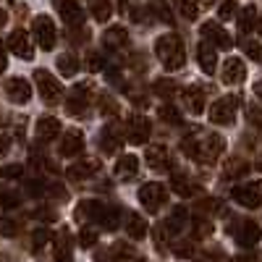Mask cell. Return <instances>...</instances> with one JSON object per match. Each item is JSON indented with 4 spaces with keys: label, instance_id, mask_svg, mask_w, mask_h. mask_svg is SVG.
Wrapping results in <instances>:
<instances>
[{
    "label": "cell",
    "instance_id": "obj_28",
    "mask_svg": "<svg viewBox=\"0 0 262 262\" xmlns=\"http://www.w3.org/2000/svg\"><path fill=\"white\" fill-rule=\"evenodd\" d=\"M55 259L58 262H71V236L69 231H60L55 238Z\"/></svg>",
    "mask_w": 262,
    "mask_h": 262
},
{
    "label": "cell",
    "instance_id": "obj_16",
    "mask_svg": "<svg viewBox=\"0 0 262 262\" xmlns=\"http://www.w3.org/2000/svg\"><path fill=\"white\" fill-rule=\"evenodd\" d=\"M6 95H8V100L11 102H16V105H27L29 100H32V86H29V81L27 79H8L6 81Z\"/></svg>",
    "mask_w": 262,
    "mask_h": 262
},
{
    "label": "cell",
    "instance_id": "obj_22",
    "mask_svg": "<svg viewBox=\"0 0 262 262\" xmlns=\"http://www.w3.org/2000/svg\"><path fill=\"white\" fill-rule=\"evenodd\" d=\"M97 170H100L97 160H84V163H76V165L69 168V179L71 181H86V179L97 176Z\"/></svg>",
    "mask_w": 262,
    "mask_h": 262
},
{
    "label": "cell",
    "instance_id": "obj_42",
    "mask_svg": "<svg viewBox=\"0 0 262 262\" xmlns=\"http://www.w3.org/2000/svg\"><path fill=\"white\" fill-rule=\"evenodd\" d=\"M233 11H236V3H233V0H223V3L217 6V18L228 21V18L233 16Z\"/></svg>",
    "mask_w": 262,
    "mask_h": 262
},
{
    "label": "cell",
    "instance_id": "obj_31",
    "mask_svg": "<svg viewBox=\"0 0 262 262\" xmlns=\"http://www.w3.org/2000/svg\"><path fill=\"white\" fill-rule=\"evenodd\" d=\"M86 6H90L92 16L97 21H107L113 16V6H111V0H86Z\"/></svg>",
    "mask_w": 262,
    "mask_h": 262
},
{
    "label": "cell",
    "instance_id": "obj_53",
    "mask_svg": "<svg viewBox=\"0 0 262 262\" xmlns=\"http://www.w3.org/2000/svg\"><path fill=\"white\" fill-rule=\"evenodd\" d=\"M254 95L262 100V81H257V84H254Z\"/></svg>",
    "mask_w": 262,
    "mask_h": 262
},
{
    "label": "cell",
    "instance_id": "obj_49",
    "mask_svg": "<svg viewBox=\"0 0 262 262\" xmlns=\"http://www.w3.org/2000/svg\"><path fill=\"white\" fill-rule=\"evenodd\" d=\"M27 191H29V194H34V196H37V194H42V181H29V184H27Z\"/></svg>",
    "mask_w": 262,
    "mask_h": 262
},
{
    "label": "cell",
    "instance_id": "obj_33",
    "mask_svg": "<svg viewBox=\"0 0 262 262\" xmlns=\"http://www.w3.org/2000/svg\"><path fill=\"white\" fill-rule=\"evenodd\" d=\"M249 173V163L244 158H231L226 163V179H238V176H247Z\"/></svg>",
    "mask_w": 262,
    "mask_h": 262
},
{
    "label": "cell",
    "instance_id": "obj_46",
    "mask_svg": "<svg viewBox=\"0 0 262 262\" xmlns=\"http://www.w3.org/2000/svg\"><path fill=\"white\" fill-rule=\"evenodd\" d=\"M18 205V196L16 194H0V210H11Z\"/></svg>",
    "mask_w": 262,
    "mask_h": 262
},
{
    "label": "cell",
    "instance_id": "obj_40",
    "mask_svg": "<svg viewBox=\"0 0 262 262\" xmlns=\"http://www.w3.org/2000/svg\"><path fill=\"white\" fill-rule=\"evenodd\" d=\"M79 244L84 247V249H90V247H95L97 244V228H81V233H79Z\"/></svg>",
    "mask_w": 262,
    "mask_h": 262
},
{
    "label": "cell",
    "instance_id": "obj_26",
    "mask_svg": "<svg viewBox=\"0 0 262 262\" xmlns=\"http://www.w3.org/2000/svg\"><path fill=\"white\" fill-rule=\"evenodd\" d=\"M184 102L191 113H202L205 107V92L200 90V86H189V90L184 92Z\"/></svg>",
    "mask_w": 262,
    "mask_h": 262
},
{
    "label": "cell",
    "instance_id": "obj_7",
    "mask_svg": "<svg viewBox=\"0 0 262 262\" xmlns=\"http://www.w3.org/2000/svg\"><path fill=\"white\" fill-rule=\"evenodd\" d=\"M139 202L147 212H158L165 202H168V189L158 181H152V184H144L139 189Z\"/></svg>",
    "mask_w": 262,
    "mask_h": 262
},
{
    "label": "cell",
    "instance_id": "obj_6",
    "mask_svg": "<svg viewBox=\"0 0 262 262\" xmlns=\"http://www.w3.org/2000/svg\"><path fill=\"white\" fill-rule=\"evenodd\" d=\"M90 102H92V81H81L74 86L69 100H66V111H69V116H84Z\"/></svg>",
    "mask_w": 262,
    "mask_h": 262
},
{
    "label": "cell",
    "instance_id": "obj_2",
    "mask_svg": "<svg viewBox=\"0 0 262 262\" xmlns=\"http://www.w3.org/2000/svg\"><path fill=\"white\" fill-rule=\"evenodd\" d=\"M155 55L160 58V63L165 66L168 71H176L184 66L186 55H184V42L179 34H163L155 42Z\"/></svg>",
    "mask_w": 262,
    "mask_h": 262
},
{
    "label": "cell",
    "instance_id": "obj_37",
    "mask_svg": "<svg viewBox=\"0 0 262 262\" xmlns=\"http://www.w3.org/2000/svg\"><path fill=\"white\" fill-rule=\"evenodd\" d=\"M173 191H179L181 196H191L196 191V186L186 176H181V173H179V176H173Z\"/></svg>",
    "mask_w": 262,
    "mask_h": 262
},
{
    "label": "cell",
    "instance_id": "obj_10",
    "mask_svg": "<svg viewBox=\"0 0 262 262\" xmlns=\"http://www.w3.org/2000/svg\"><path fill=\"white\" fill-rule=\"evenodd\" d=\"M32 29H34V39H37V45L42 48V50H53L55 48V24H53V18L50 16H37L34 18V24H32Z\"/></svg>",
    "mask_w": 262,
    "mask_h": 262
},
{
    "label": "cell",
    "instance_id": "obj_18",
    "mask_svg": "<svg viewBox=\"0 0 262 262\" xmlns=\"http://www.w3.org/2000/svg\"><path fill=\"white\" fill-rule=\"evenodd\" d=\"M221 76H223V84H238V81H244V76H247L244 60H242V58H228V60H223Z\"/></svg>",
    "mask_w": 262,
    "mask_h": 262
},
{
    "label": "cell",
    "instance_id": "obj_23",
    "mask_svg": "<svg viewBox=\"0 0 262 262\" xmlns=\"http://www.w3.org/2000/svg\"><path fill=\"white\" fill-rule=\"evenodd\" d=\"M186 221H189V212H186V207H173L170 210V215L165 217V223H163V228L168 231V233H181L184 231V226H186Z\"/></svg>",
    "mask_w": 262,
    "mask_h": 262
},
{
    "label": "cell",
    "instance_id": "obj_48",
    "mask_svg": "<svg viewBox=\"0 0 262 262\" xmlns=\"http://www.w3.org/2000/svg\"><path fill=\"white\" fill-rule=\"evenodd\" d=\"M100 69H102V55L92 53L90 55V71H100Z\"/></svg>",
    "mask_w": 262,
    "mask_h": 262
},
{
    "label": "cell",
    "instance_id": "obj_55",
    "mask_svg": "<svg viewBox=\"0 0 262 262\" xmlns=\"http://www.w3.org/2000/svg\"><path fill=\"white\" fill-rule=\"evenodd\" d=\"M257 168H259V170H262V160H259V163H257Z\"/></svg>",
    "mask_w": 262,
    "mask_h": 262
},
{
    "label": "cell",
    "instance_id": "obj_51",
    "mask_svg": "<svg viewBox=\"0 0 262 262\" xmlns=\"http://www.w3.org/2000/svg\"><path fill=\"white\" fill-rule=\"evenodd\" d=\"M8 149V139L3 137V134H0V155H3V152Z\"/></svg>",
    "mask_w": 262,
    "mask_h": 262
},
{
    "label": "cell",
    "instance_id": "obj_32",
    "mask_svg": "<svg viewBox=\"0 0 262 262\" xmlns=\"http://www.w3.org/2000/svg\"><path fill=\"white\" fill-rule=\"evenodd\" d=\"M257 27V6H244V11H242V16H238V29H242L244 34L247 32H252Z\"/></svg>",
    "mask_w": 262,
    "mask_h": 262
},
{
    "label": "cell",
    "instance_id": "obj_11",
    "mask_svg": "<svg viewBox=\"0 0 262 262\" xmlns=\"http://www.w3.org/2000/svg\"><path fill=\"white\" fill-rule=\"evenodd\" d=\"M95 259L97 262H137L139 254L131 249L128 244H111V247L100 249Z\"/></svg>",
    "mask_w": 262,
    "mask_h": 262
},
{
    "label": "cell",
    "instance_id": "obj_4",
    "mask_svg": "<svg viewBox=\"0 0 262 262\" xmlns=\"http://www.w3.org/2000/svg\"><path fill=\"white\" fill-rule=\"evenodd\" d=\"M226 152V139L221 134H207L196 142V163H215Z\"/></svg>",
    "mask_w": 262,
    "mask_h": 262
},
{
    "label": "cell",
    "instance_id": "obj_8",
    "mask_svg": "<svg viewBox=\"0 0 262 262\" xmlns=\"http://www.w3.org/2000/svg\"><path fill=\"white\" fill-rule=\"evenodd\" d=\"M231 196L247 210H257L262 205V181H249L242 186H233Z\"/></svg>",
    "mask_w": 262,
    "mask_h": 262
},
{
    "label": "cell",
    "instance_id": "obj_34",
    "mask_svg": "<svg viewBox=\"0 0 262 262\" xmlns=\"http://www.w3.org/2000/svg\"><path fill=\"white\" fill-rule=\"evenodd\" d=\"M173 3H176V11L184 18H189V21H194L196 16H200V6H196V0H173Z\"/></svg>",
    "mask_w": 262,
    "mask_h": 262
},
{
    "label": "cell",
    "instance_id": "obj_15",
    "mask_svg": "<svg viewBox=\"0 0 262 262\" xmlns=\"http://www.w3.org/2000/svg\"><path fill=\"white\" fill-rule=\"evenodd\" d=\"M55 8H58L60 18L69 27H81L84 24V8L76 3V0H55Z\"/></svg>",
    "mask_w": 262,
    "mask_h": 262
},
{
    "label": "cell",
    "instance_id": "obj_3",
    "mask_svg": "<svg viewBox=\"0 0 262 262\" xmlns=\"http://www.w3.org/2000/svg\"><path fill=\"white\" fill-rule=\"evenodd\" d=\"M236 113H238V97L228 95V97H221V100L212 102L210 121L215 126H233L236 123Z\"/></svg>",
    "mask_w": 262,
    "mask_h": 262
},
{
    "label": "cell",
    "instance_id": "obj_29",
    "mask_svg": "<svg viewBox=\"0 0 262 262\" xmlns=\"http://www.w3.org/2000/svg\"><path fill=\"white\" fill-rule=\"evenodd\" d=\"M102 39H105V48H123V45H128V32L123 27H113L105 32Z\"/></svg>",
    "mask_w": 262,
    "mask_h": 262
},
{
    "label": "cell",
    "instance_id": "obj_50",
    "mask_svg": "<svg viewBox=\"0 0 262 262\" xmlns=\"http://www.w3.org/2000/svg\"><path fill=\"white\" fill-rule=\"evenodd\" d=\"M6 63H8V60H6V50H3V45H0V74L6 71Z\"/></svg>",
    "mask_w": 262,
    "mask_h": 262
},
{
    "label": "cell",
    "instance_id": "obj_44",
    "mask_svg": "<svg viewBox=\"0 0 262 262\" xmlns=\"http://www.w3.org/2000/svg\"><path fill=\"white\" fill-rule=\"evenodd\" d=\"M0 233H6V236H16L18 233V223L11 221V217H3L0 221Z\"/></svg>",
    "mask_w": 262,
    "mask_h": 262
},
{
    "label": "cell",
    "instance_id": "obj_52",
    "mask_svg": "<svg viewBox=\"0 0 262 262\" xmlns=\"http://www.w3.org/2000/svg\"><path fill=\"white\" fill-rule=\"evenodd\" d=\"M6 21H8V13H6L3 8H0V29H3V27H6Z\"/></svg>",
    "mask_w": 262,
    "mask_h": 262
},
{
    "label": "cell",
    "instance_id": "obj_20",
    "mask_svg": "<svg viewBox=\"0 0 262 262\" xmlns=\"http://www.w3.org/2000/svg\"><path fill=\"white\" fill-rule=\"evenodd\" d=\"M121 134H118V126H105L100 131V149L107 152V155H116V152L121 149Z\"/></svg>",
    "mask_w": 262,
    "mask_h": 262
},
{
    "label": "cell",
    "instance_id": "obj_1",
    "mask_svg": "<svg viewBox=\"0 0 262 262\" xmlns=\"http://www.w3.org/2000/svg\"><path fill=\"white\" fill-rule=\"evenodd\" d=\"M79 221H95L100 223L105 231H116L118 228V210L111 207V205H105L100 200H84L79 202L76 212H74Z\"/></svg>",
    "mask_w": 262,
    "mask_h": 262
},
{
    "label": "cell",
    "instance_id": "obj_21",
    "mask_svg": "<svg viewBox=\"0 0 262 262\" xmlns=\"http://www.w3.org/2000/svg\"><path fill=\"white\" fill-rule=\"evenodd\" d=\"M58 131H60V121L55 116H45V118H39L37 121V128H34V134L39 142H50L58 137Z\"/></svg>",
    "mask_w": 262,
    "mask_h": 262
},
{
    "label": "cell",
    "instance_id": "obj_45",
    "mask_svg": "<svg viewBox=\"0 0 262 262\" xmlns=\"http://www.w3.org/2000/svg\"><path fill=\"white\" fill-rule=\"evenodd\" d=\"M194 233H196V236H210V233H212V223H210V221H202V217H196Z\"/></svg>",
    "mask_w": 262,
    "mask_h": 262
},
{
    "label": "cell",
    "instance_id": "obj_19",
    "mask_svg": "<svg viewBox=\"0 0 262 262\" xmlns=\"http://www.w3.org/2000/svg\"><path fill=\"white\" fill-rule=\"evenodd\" d=\"M137 170H139V158L137 155H121L116 160V168H113L116 179H121V181H131L137 176Z\"/></svg>",
    "mask_w": 262,
    "mask_h": 262
},
{
    "label": "cell",
    "instance_id": "obj_25",
    "mask_svg": "<svg viewBox=\"0 0 262 262\" xmlns=\"http://www.w3.org/2000/svg\"><path fill=\"white\" fill-rule=\"evenodd\" d=\"M196 63H200V69H202L207 76H212L215 69H217V55H215V50H212L210 45H200V48H196Z\"/></svg>",
    "mask_w": 262,
    "mask_h": 262
},
{
    "label": "cell",
    "instance_id": "obj_41",
    "mask_svg": "<svg viewBox=\"0 0 262 262\" xmlns=\"http://www.w3.org/2000/svg\"><path fill=\"white\" fill-rule=\"evenodd\" d=\"M244 53H247L254 63H259V66H262V45H259V42H247Z\"/></svg>",
    "mask_w": 262,
    "mask_h": 262
},
{
    "label": "cell",
    "instance_id": "obj_13",
    "mask_svg": "<svg viewBox=\"0 0 262 262\" xmlns=\"http://www.w3.org/2000/svg\"><path fill=\"white\" fill-rule=\"evenodd\" d=\"M8 50H11L13 55H18L21 60H32V58H34L29 34H27L24 29H13V32H11V37H8Z\"/></svg>",
    "mask_w": 262,
    "mask_h": 262
},
{
    "label": "cell",
    "instance_id": "obj_36",
    "mask_svg": "<svg viewBox=\"0 0 262 262\" xmlns=\"http://www.w3.org/2000/svg\"><path fill=\"white\" fill-rule=\"evenodd\" d=\"M155 92L168 100V97H173V95L179 92V84L173 81V79H158V81H155Z\"/></svg>",
    "mask_w": 262,
    "mask_h": 262
},
{
    "label": "cell",
    "instance_id": "obj_24",
    "mask_svg": "<svg viewBox=\"0 0 262 262\" xmlns=\"http://www.w3.org/2000/svg\"><path fill=\"white\" fill-rule=\"evenodd\" d=\"M147 165L149 168H155V170H160V168H168L170 165V155H168V149L163 147V144H152V147H147Z\"/></svg>",
    "mask_w": 262,
    "mask_h": 262
},
{
    "label": "cell",
    "instance_id": "obj_30",
    "mask_svg": "<svg viewBox=\"0 0 262 262\" xmlns=\"http://www.w3.org/2000/svg\"><path fill=\"white\" fill-rule=\"evenodd\" d=\"M126 231H128V236L131 238H144L147 236V231H149V226H147V221L142 215H128V223H126Z\"/></svg>",
    "mask_w": 262,
    "mask_h": 262
},
{
    "label": "cell",
    "instance_id": "obj_5",
    "mask_svg": "<svg viewBox=\"0 0 262 262\" xmlns=\"http://www.w3.org/2000/svg\"><path fill=\"white\" fill-rule=\"evenodd\" d=\"M34 84H37V90H39V97L45 100L48 105L60 102V97H63V86L58 84V79H55L50 71H45V69L34 71Z\"/></svg>",
    "mask_w": 262,
    "mask_h": 262
},
{
    "label": "cell",
    "instance_id": "obj_27",
    "mask_svg": "<svg viewBox=\"0 0 262 262\" xmlns=\"http://www.w3.org/2000/svg\"><path fill=\"white\" fill-rule=\"evenodd\" d=\"M58 71L66 76V79H71V76H76V71H79V58L74 55V53H63V55H58Z\"/></svg>",
    "mask_w": 262,
    "mask_h": 262
},
{
    "label": "cell",
    "instance_id": "obj_17",
    "mask_svg": "<svg viewBox=\"0 0 262 262\" xmlns=\"http://www.w3.org/2000/svg\"><path fill=\"white\" fill-rule=\"evenodd\" d=\"M81 152H84V131L69 128L60 139V155L74 158V155H81Z\"/></svg>",
    "mask_w": 262,
    "mask_h": 262
},
{
    "label": "cell",
    "instance_id": "obj_54",
    "mask_svg": "<svg viewBox=\"0 0 262 262\" xmlns=\"http://www.w3.org/2000/svg\"><path fill=\"white\" fill-rule=\"evenodd\" d=\"M254 29H257V32L262 34V16H259V21H257V27H254Z\"/></svg>",
    "mask_w": 262,
    "mask_h": 262
},
{
    "label": "cell",
    "instance_id": "obj_35",
    "mask_svg": "<svg viewBox=\"0 0 262 262\" xmlns=\"http://www.w3.org/2000/svg\"><path fill=\"white\" fill-rule=\"evenodd\" d=\"M149 8H152V13H155L160 21H165V24H173V13H170V8H168L165 0H149Z\"/></svg>",
    "mask_w": 262,
    "mask_h": 262
},
{
    "label": "cell",
    "instance_id": "obj_14",
    "mask_svg": "<svg viewBox=\"0 0 262 262\" xmlns=\"http://www.w3.org/2000/svg\"><path fill=\"white\" fill-rule=\"evenodd\" d=\"M126 139L131 142V144H144L147 139H149V121L144 118V116H139V113H134L128 118V123H126Z\"/></svg>",
    "mask_w": 262,
    "mask_h": 262
},
{
    "label": "cell",
    "instance_id": "obj_12",
    "mask_svg": "<svg viewBox=\"0 0 262 262\" xmlns=\"http://www.w3.org/2000/svg\"><path fill=\"white\" fill-rule=\"evenodd\" d=\"M200 34H202V39L212 42L215 48H223V50H228V48L233 45L231 34H228L226 29H221V24H217V21H205L202 29H200Z\"/></svg>",
    "mask_w": 262,
    "mask_h": 262
},
{
    "label": "cell",
    "instance_id": "obj_9",
    "mask_svg": "<svg viewBox=\"0 0 262 262\" xmlns=\"http://www.w3.org/2000/svg\"><path fill=\"white\" fill-rule=\"evenodd\" d=\"M231 236L236 238V244L238 247H244V249H252L259 244V238H262V228L254 223V221H242V223H236L231 228Z\"/></svg>",
    "mask_w": 262,
    "mask_h": 262
},
{
    "label": "cell",
    "instance_id": "obj_43",
    "mask_svg": "<svg viewBox=\"0 0 262 262\" xmlns=\"http://www.w3.org/2000/svg\"><path fill=\"white\" fill-rule=\"evenodd\" d=\"M100 107H102L107 116H111V113H118V102H116L111 95H102V97H100Z\"/></svg>",
    "mask_w": 262,
    "mask_h": 262
},
{
    "label": "cell",
    "instance_id": "obj_47",
    "mask_svg": "<svg viewBox=\"0 0 262 262\" xmlns=\"http://www.w3.org/2000/svg\"><path fill=\"white\" fill-rule=\"evenodd\" d=\"M21 170H24L21 165H6L3 170H0V176H3V179H18Z\"/></svg>",
    "mask_w": 262,
    "mask_h": 262
},
{
    "label": "cell",
    "instance_id": "obj_39",
    "mask_svg": "<svg viewBox=\"0 0 262 262\" xmlns=\"http://www.w3.org/2000/svg\"><path fill=\"white\" fill-rule=\"evenodd\" d=\"M50 238H53V233H50L48 228H39V231H34V233H32V249H34V252H39L42 247H45V244L50 242Z\"/></svg>",
    "mask_w": 262,
    "mask_h": 262
},
{
    "label": "cell",
    "instance_id": "obj_38",
    "mask_svg": "<svg viewBox=\"0 0 262 262\" xmlns=\"http://www.w3.org/2000/svg\"><path fill=\"white\" fill-rule=\"evenodd\" d=\"M160 118L170 126H179L181 123V113H179V107H173V105H160Z\"/></svg>",
    "mask_w": 262,
    "mask_h": 262
}]
</instances>
